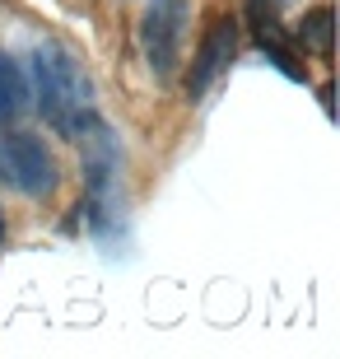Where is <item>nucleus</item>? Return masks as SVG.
<instances>
[{"instance_id": "obj_1", "label": "nucleus", "mask_w": 340, "mask_h": 359, "mask_svg": "<svg viewBox=\"0 0 340 359\" xmlns=\"http://www.w3.org/2000/svg\"><path fill=\"white\" fill-rule=\"evenodd\" d=\"M33 93H38L42 121L56 135L79 140L84 126H93V98H89V80L75 66V56L61 47H38L33 52Z\"/></svg>"}, {"instance_id": "obj_2", "label": "nucleus", "mask_w": 340, "mask_h": 359, "mask_svg": "<svg viewBox=\"0 0 340 359\" xmlns=\"http://www.w3.org/2000/svg\"><path fill=\"white\" fill-rule=\"evenodd\" d=\"M186 19H191V0H149L140 14V52L154 80H172L177 56H182Z\"/></svg>"}, {"instance_id": "obj_3", "label": "nucleus", "mask_w": 340, "mask_h": 359, "mask_svg": "<svg viewBox=\"0 0 340 359\" xmlns=\"http://www.w3.org/2000/svg\"><path fill=\"white\" fill-rule=\"evenodd\" d=\"M61 182L56 154L42 145V135H0V187L19 196H52Z\"/></svg>"}, {"instance_id": "obj_4", "label": "nucleus", "mask_w": 340, "mask_h": 359, "mask_svg": "<svg viewBox=\"0 0 340 359\" xmlns=\"http://www.w3.org/2000/svg\"><path fill=\"white\" fill-rule=\"evenodd\" d=\"M233 52H238V24H233V19H219V24L205 33V42H200L196 66H191V80H186V93H191V98H200V93L219 80L224 70H229Z\"/></svg>"}, {"instance_id": "obj_5", "label": "nucleus", "mask_w": 340, "mask_h": 359, "mask_svg": "<svg viewBox=\"0 0 340 359\" xmlns=\"http://www.w3.org/2000/svg\"><path fill=\"white\" fill-rule=\"evenodd\" d=\"M24 103H28L24 70H19V61H14L10 52H0V126L19 117V112H24Z\"/></svg>"}, {"instance_id": "obj_6", "label": "nucleus", "mask_w": 340, "mask_h": 359, "mask_svg": "<svg viewBox=\"0 0 340 359\" xmlns=\"http://www.w3.org/2000/svg\"><path fill=\"white\" fill-rule=\"evenodd\" d=\"M331 28H336V14H331V10H313L299 24L303 47H313V52H331Z\"/></svg>"}, {"instance_id": "obj_7", "label": "nucleus", "mask_w": 340, "mask_h": 359, "mask_svg": "<svg viewBox=\"0 0 340 359\" xmlns=\"http://www.w3.org/2000/svg\"><path fill=\"white\" fill-rule=\"evenodd\" d=\"M0 238H5V219H0Z\"/></svg>"}]
</instances>
